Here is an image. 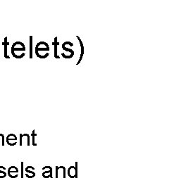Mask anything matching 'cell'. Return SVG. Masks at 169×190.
<instances>
[{"label": "cell", "mask_w": 169, "mask_h": 190, "mask_svg": "<svg viewBox=\"0 0 169 190\" xmlns=\"http://www.w3.org/2000/svg\"><path fill=\"white\" fill-rule=\"evenodd\" d=\"M16 140H17V137L15 135H13V134H10V135H8V136L6 137V142H7L8 145H9L10 144V146H11V142H12V141L16 142Z\"/></svg>", "instance_id": "cell-1"}, {"label": "cell", "mask_w": 169, "mask_h": 190, "mask_svg": "<svg viewBox=\"0 0 169 190\" xmlns=\"http://www.w3.org/2000/svg\"><path fill=\"white\" fill-rule=\"evenodd\" d=\"M3 45L4 46V57L6 59H10V57H8L7 54V46L9 45V43L7 42V37H5L4 41L3 42Z\"/></svg>", "instance_id": "cell-2"}, {"label": "cell", "mask_w": 169, "mask_h": 190, "mask_svg": "<svg viewBox=\"0 0 169 190\" xmlns=\"http://www.w3.org/2000/svg\"><path fill=\"white\" fill-rule=\"evenodd\" d=\"M11 48H23L25 49L24 44L21 42H16L11 46Z\"/></svg>", "instance_id": "cell-3"}, {"label": "cell", "mask_w": 169, "mask_h": 190, "mask_svg": "<svg viewBox=\"0 0 169 190\" xmlns=\"http://www.w3.org/2000/svg\"><path fill=\"white\" fill-rule=\"evenodd\" d=\"M59 45V42H57V37L54 38V42H53V45L54 46V58L60 59V57L57 55V46Z\"/></svg>", "instance_id": "cell-4"}, {"label": "cell", "mask_w": 169, "mask_h": 190, "mask_svg": "<svg viewBox=\"0 0 169 190\" xmlns=\"http://www.w3.org/2000/svg\"><path fill=\"white\" fill-rule=\"evenodd\" d=\"M18 52H14V51L11 50V54H12L13 57H14V58H16V59H21V58H23V57H24V56L25 55V52H23V53L22 54H18Z\"/></svg>", "instance_id": "cell-5"}, {"label": "cell", "mask_w": 169, "mask_h": 190, "mask_svg": "<svg viewBox=\"0 0 169 190\" xmlns=\"http://www.w3.org/2000/svg\"><path fill=\"white\" fill-rule=\"evenodd\" d=\"M17 173H18V170H17L16 168L14 167V166L10 167L8 170V175H9L10 177H11L12 174H16Z\"/></svg>", "instance_id": "cell-6"}, {"label": "cell", "mask_w": 169, "mask_h": 190, "mask_svg": "<svg viewBox=\"0 0 169 190\" xmlns=\"http://www.w3.org/2000/svg\"><path fill=\"white\" fill-rule=\"evenodd\" d=\"M30 58H33V36L30 37Z\"/></svg>", "instance_id": "cell-7"}, {"label": "cell", "mask_w": 169, "mask_h": 190, "mask_svg": "<svg viewBox=\"0 0 169 190\" xmlns=\"http://www.w3.org/2000/svg\"><path fill=\"white\" fill-rule=\"evenodd\" d=\"M5 168L3 166H0V178H4L6 177V173L4 172Z\"/></svg>", "instance_id": "cell-8"}, {"label": "cell", "mask_w": 169, "mask_h": 190, "mask_svg": "<svg viewBox=\"0 0 169 190\" xmlns=\"http://www.w3.org/2000/svg\"><path fill=\"white\" fill-rule=\"evenodd\" d=\"M35 50L38 51V52H44V51L49 52L50 51V47H38V48L35 47Z\"/></svg>", "instance_id": "cell-9"}, {"label": "cell", "mask_w": 169, "mask_h": 190, "mask_svg": "<svg viewBox=\"0 0 169 190\" xmlns=\"http://www.w3.org/2000/svg\"><path fill=\"white\" fill-rule=\"evenodd\" d=\"M35 54H36L37 57H39V58H40V59H45V58H47V57L49 56L48 52H47V53H46L45 54H38V52H36Z\"/></svg>", "instance_id": "cell-10"}, {"label": "cell", "mask_w": 169, "mask_h": 190, "mask_svg": "<svg viewBox=\"0 0 169 190\" xmlns=\"http://www.w3.org/2000/svg\"><path fill=\"white\" fill-rule=\"evenodd\" d=\"M62 48H63L64 50H65V51H66V52H70V53H71V55H72L73 57V55H74V52H73V51L72 50H71V49H68V48H66V47H62Z\"/></svg>", "instance_id": "cell-11"}, {"label": "cell", "mask_w": 169, "mask_h": 190, "mask_svg": "<svg viewBox=\"0 0 169 190\" xmlns=\"http://www.w3.org/2000/svg\"><path fill=\"white\" fill-rule=\"evenodd\" d=\"M11 50L14 51V52H25V49L23 48H11Z\"/></svg>", "instance_id": "cell-12"}, {"label": "cell", "mask_w": 169, "mask_h": 190, "mask_svg": "<svg viewBox=\"0 0 169 190\" xmlns=\"http://www.w3.org/2000/svg\"><path fill=\"white\" fill-rule=\"evenodd\" d=\"M66 45H69L71 46V47H73V44L72 42H65L63 44V45H62V46H66Z\"/></svg>", "instance_id": "cell-13"}, {"label": "cell", "mask_w": 169, "mask_h": 190, "mask_svg": "<svg viewBox=\"0 0 169 190\" xmlns=\"http://www.w3.org/2000/svg\"><path fill=\"white\" fill-rule=\"evenodd\" d=\"M84 46H82V47H81V56H83L84 55Z\"/></svg>", "instance_id": "cell-14"}]
</instances>
